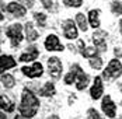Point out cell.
<instances>
[{"instance_id": "obj_22", "label": "cell", "mask_w": 122, "mask_h": 119, "mask_svg": "<svg viewBox=\"0 0 122 119\" xmlns=\"http://www.w3.org/2000/svg\"><path fill=\"white\" fill-rule=\"evenodd\" d=\"M100 52L97 48L94 46H90V48H84V50L81 52V55L84 56V58H88V59H91V58H94V56H97V53Z\"/></svg>"}, {"instance_id": "obj_26", "label": "cell", "mask_w": 122, "mask_h": 119, "mask_svg": "<svg viewBox=\"0 0 122 119\" xmlns=\"http://www.w3.org/2000/svg\"><path fill=\"white\" fill-rule=\"evenodd\" d=\"M63 3L69 7H80L83 0H63Z\"/></svg>"}, {"instance_id": "obj_2", "label": "cell", "mask_w": 122, "mask_h": 119, "mask_svg": "<svg viewBox=\"0 0 122 119\" xmlns=\"http://www.w3.org/2000/svg\"><path fill=\"white\" fill-rule=\"evenodd\" d=\"M119 76H122V64L118 59H112L107 64L105 70L102 71V79H105L107 81L111 80H117Z\"/></svg>"}, {"instance_id": "obj_24", "label": "cell", "mask_w": 122, "mask_h": 119, "mask_svg": "<svg viewBox=\"0 0 122 119\" xmlns=\"http://www.w3.org/2000/svg\"><path fill=\"white\" fill-rule=\"evenodd\" d=\"M34 18H35V21H37L41 27H45V24H46V15H45L44 13H35V14H34Z\"/></svg>"}, {"instance_id": "obj_18", "label": "cell", "mask_w": 122, "mask_h": 119, "mask_svg": "<svg viewBox=\"0 0 122 119\" xmlns=\"http://www.w3.org/2000/svg\"><path fill=\"white\" fill-rule=\"evenodd\" d=\"M98 14H100L98 10H90V11H88V21H90V25H91L93 28H96V30L100 27V18H98Z\"/></svg>"}, {"instance_id": "obj_27", "label": "cell", "mask_w": 122, "mask_h": 119, "mask_svg": "<svg viewBox=\"0 0 122 119\" xmlns=\"http://www.w3.org/2000/svg\"><path fill=\"white\" fill-rule=\"evenodd\" d=\"M87 118H90V119H100L101 116H100V114H98L96 109H93V108H91V109H88V111H87Z\"/></svg>"}, {"instance_id": "obj_5", "label": "cell", "mask_w": 122, "mask_h": 119, "mask_svg": "<svg viewBox=\"0 0 122 119\" xmlns=\"http://www.w3.org/2000/svg\"><path fill=\"white\" fill-rule=\"evenodd\" d=\"M101 109L102 112L108 116V118H115L117 116V105L114 104L112 98L110 95H105L102 98V102H101Z\"/></svg>"}, {"instance_id": "obj_8", "label": "cell", "mask_w": 122, "mask_h": 119, "mask_svg": "<svg viewBox=\"0 0 122 119\" xmlns=\"http://www.w3.org/2000/svg\"><path fill=\"white\" fill-rule=\"evenodd\" d=\"M45 48H46V50H49V52H55V50L62 52L63 50V45L61 44L59 38L55 35V34H51V35L46 36V39H45Z\"/></svg>"}, {"instance_id": "obj_30", "label": "cell", "mask_w": 122, "mask_h": 119, "mask_svg": "<svg viewBox=\"0 0 122 119\" xmlns=\"http://www.w3.org/2000/svg\"><path fill=\"white\" fill-rule=\"evenodd\" d=\"M114 55H115L118 59L122 58V49H121V48H115V49H114Z\"/></svg>"}, {"instance_id": "obj_3", "label": "cell", "mask_w": 122, "mask_h": 119, "mask_svg": "<svg viewBox=\"0 0 122 119\" xmlns=\"http://www.w3.org/2000/svg\"><path fill=\"white\" fill-rule=\"evenodd\" d=\"M6 35L10 38L13 46H18L23 41V25L21 24H13L6 30Z\"/></svg>"}, {"instance_id": "obj_6", "label": "cell", "mask_w": 122, "mask_h": 119, "mask_svg": "<svg viewBox=\"0 0 122 119\" xmlns=\"http://www.w3.org/2000/svg\"><path fill=\"white\" fill-rule=\"evenodd\" d=\"M107 36H108V34H107L105 31H101V30H97V31L93 34V42H94L96 48H97L100 52L107 50V42H105Z\"/></svg>"}, {"instance_id": "obj_33", "label": "cell", "mask_w": 122, "mask_h": 119, "mask_svg": "<svg viewBox=\"0 0 122 119\" xmlns=\"http://www.w3.org/2000/svg\"><path fill=\"white\" fill-rule=\"evenodd\" d=\"M121 118H122V115H121Z\"/></svg>"}, {"instance_id": "obj_16", "label": "cell", "mask_w": 122, "mask_h": 119, "mask_svg": "<svg viewBox=\"0 0 122 119\" xmlns=\"http://www.w3.org/2000/svg\"><path fill=\"white\" fill-rule=\"evenodd\" d=\"M25 36H27V41H30V42H34V41H37L39 34H38V31L34 28V25L32 23H27L25 24Z\"/></svg>"}, {"instance_id": "obj_13", "label": "cell", "mask_w": 122, "mask_h": 119, "mask_svg": "<svg viewBox=\"0 0 122 119\" xmlns=\"http://www.w3.org/2000/svg\"><path fill=\"white\" fill-rule=\"evenodd\" d=\"M15 64H17V62L13 59L11 56H9V55H1V58H0V70H1V73L7 71L9 69L15 67Z\"/></svg>"}, {"instance_id": "obj_12", "label": "cell", "mask_w": 122, "mask_h": 119, "mask_svg": "<svg viewBox=\"0 0 122 119\" xmlns=\"http://www.w3.org/2000/svg\"><path fill=\"white\" fill-rule=\"evenodd\" d=\"M39 56V50L37 46H28L24 53H21L20 62H32Z\"/></svg>"}, {"instance_id": "obj_11", "label": "cell", "mask_w": 122, "mask_h": 119, "mask_svg": "<svg viewBox=\"0 0 122 119\" xmlns=\"http://www.w3.org/2000/svg\"><path fill=\"white\" fill-rule=\"evenodd\" d=\"M6 10L9 13H11L13 15H15V17H24L25 13H27V9L20 1H11V3H9L7 7H6Z\"/></svg>"}, {"instance_id": "obj_7", "label": "cell", "mask_w": 122, "mask_h": 119, "mask_svg": "<svg viewBox=\"0 0 122 119\" xmlns=\"http://www.w3.org/2000/svg\"><path fill=\"white\" fill-rule=\"evenodd\" d=\"M21 71L24 73V76L27 77H30V79H37V77H41L42 76V73H44V67H42V64L39 63V62H35L32 66H25L21 69Z\"/></svg>"}, {"instance_id": "obj_4", "label": "cell", "mask_w": 122, "mask_h": 119, "mask_svg": "<svg viewBox=\"0 0 122 119\" xmlns=\"http://www.w3.org/2000/svg\"><path fill=\"white\" fill-rule=\"evenodd\" d=\"M62 70H63V66H62V62L58 58H49L48 59V73L51 77L53 79H59L62 76Z\"/></svg>"}, {"instance_id": "obj_17", "label": "cell", "mask_w": 122, "mask_h": 119, "mask_svg": "<svg viewBox=\"0 0 122 119\" xmlns=\"http://www.w3.org/2000/svg\"><path fill=\"white\" fill-rule=\"evenodd\" d=\"M87 84H88V76L84 74L83 70H80L79 71V76H77V80H76V88L79 91H81V90H84L87 87Z\"/></svg>"}, {"instance_id": "obj_25", "label": "cell", "mask_w": 122, "mask_h": 119, "mask_svg": "<svg viewBox=\"0 0 122 119\" xmlns=\"http://www.w3.org/2000/svg\"><path fill=\"white\" fill-rule=\"evenodd\" d=\"M111 10H112L114 14L122 15V3L121 1H112V4H111Z\"/></svg>"}, {"instance_id": "obj_28", "label": "cell", "mask_w": 122, "mask_h": 119, "mask_svg": "<svg viewBox=\"0 0 122 119\" xmlns=\"http://www.w3.org/2000/svg\"><path fill=\"white\" fill-rule=\"evenodd\" d=\"M41 1H42V4H44L45 9H48V10L52 9V0H41Z\"/></svg>"}, {"instance_id": "obj_34", "label": "cell", "mask_w": 122, "mask_h": 119, "mask_svg": "<svg viewBox=\"0 0 122 119\" xmlns=\"http://www.w3.org/2000/svg\"><path fill=\"white\" fill-rule=\"evenodd\" d=\"M121 104H122V102H121Z\"/></svg>"}, {"instance_id": "obj_19", "label": "cell", "mask_w": 122, "mask_h": 119, "mask_svg": "<svg viewBox=\"0 0 122 119\" xmlns=\"http://www.w3.org/2000/svg\"><path fill=\"white\" fill-rule=\"evenodd\" d=\"M39 94L42 97H51V95L55 94V85L53 83H45L44 87L39 90Z\"/></svg>"}, {"instance_id": "obj_31", "label": "cell", "mask_w": 122, "mask_h": 119, "mask_svg": "<svg viewBox=\"0 0 122 119\" xmlns=\"http://www.w3.org/2000/svg\"><path fill=\"white\" fill-rule=\"evenodd\" d=\"M119 30H121V34H122V20L119 21Z\"/></svg>"}, {"instance_id": "obj_9", "label": "cell", "mask_w": 122, "mask_h": 119, "mask_svg": "<svg viewBox=\"0 0 122 119\" xmlns=\"http://www.w3.org/2000/svg\"><path fill=\"white\" fill-rule=\"evenodd\" d=\"M62 27H63V35H65V38H67V39L77 38L79 32H77V27L73 23V20H66L65 23L62 24Z\"/></svg>"}, {"instance_id": "obj_10", "label": "cell", "mask_w": 122, "mask_h": 119, "mask_svg": "<svg viewBox=\"0 0 122 119\" xmlns=\"http://www.w3.org/2000/svg\"><path fill=\"white\" fill-rule=\"evenodd\" d=\"M104 94V85H102V80H101V77H96L94 79V84L91 85V88H90V97L93 98V99H98V98H101Z\"/></svg>"}, {"instance_id": "obj_23", "label": "cell", "mask_w": 122, "mask_h": 119, "mask_svg": "<svg viewBox=\"0 0 122 119\" xmlns=\"http://www.w3.org/2000/svg\"><path fill=\"white\" fill-rule=\"evenodd\" d=\"M90 66H91L93 69H96V70H100V69L102 67V59L98 58V56L91 58V59H90Z\"/></svg>"}, {"instance_id": "obj_1", "label": "cell", "mask_w": 122, "mask_h": 119, "mask_svg": "<svg viewBox=\"0 0 122 119\" xmlns=\"http://www.w3.org/2000/svg\"><path fill=\"white\" fill-rule=\"evenodd\" d=\"M39 109V99L32 91L25 88L21 94V104L18 107L21 118H34Z\"/></svg>"}, {"instance_id": "obj_20", "label": "cell", "mask_w": 122, "mask_h": 119, "mask_svg": "<svg viewBox=\"0 0 122 119\" xmlns=\"http://www.w3.org/2000/svg\"><path fill=\"white\" fill-rule=\"evenodd\" d=\"M1 84H3V87H6V88H13L14 84H15V80H14V77H13L11 74H4V73H1Z\"/></svg>"}, {"instance_id": "obj_21", "label": "cell", "mask_w": 122, "mask_h": 119, "mask_svg": "<svg viewBox=\"0 0 122 119\" xmlns=\"http://www.w3.org/2000/svg\"><path fill=\"white\" fill-rule=\"evenodd\" d=\"M76 23H77L79 28H80L81 31H87V30H88V27H87V20H86V17H84L83 13L76 14Z\"/></svg>"}, {"instance_id": "obj_32", "label": "cell", "mask_w": 122, "mask_h": 119, "mask_svg": "<svg viewBox=\"0 0 122 119\" xmlns=\"http://www.w3.org/2000/svg\"><path fill=\"white\" fill-rule=\"evenodd\" d=\"M119 90H121V93H122V83L119 84Z\"/></svg>"}, {"instance_id": "obj_14", "label": "cell", "mask_w": 122, "mask_h": 119, "mask_svg": "<svg viewBox=\"0 0 122 119\" xmlns=\"http://www.w3.org/2000/svg\"><path fill=\"white\" fill-rule=\"evenodd\" d=\"M80 70H81V67H80L79 64H73V66L70 67V71L65 76V84L70 85V84L76 83L77 76H79V71H80Z\"/></svg>"}, {"instance_id": "obj_29", "label": "cell", "mask_w": 122, "mask_h": 119, "mask_svg": "<svg viewBox=\"0 0 122 119\" xmlns=\"http://www.w3.org/2000/svg\"><path fill=\"white\" fill-rule=\"evenodd\" d=\"M17 1L23 3V4L28 6V7H32V6H34V0H17Z\"/></svg>"}, {"instance_id": "obj_15", "label": "cell", "mask_w": 122, "mask_h": 119, "mask_svg": "<svg viewBox=\"0 0 122 119\" xmlns=\"http://www.w3.org/2000/svg\"><path fill=\"white\" fill-rule=\"evenodd\" d=\"M0 105H1V111H6V112H9V114H10V112H14V109H15L14 102L4 94H1V97H0Z\"/></svg>"}]
</instances>
